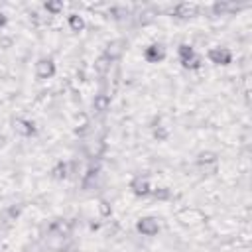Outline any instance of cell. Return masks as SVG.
I'll return each instance as SVG.
<instances>
[{
  "mask_svg": "<svg viewBox=\"0 0 252 252\" xmlns=\"http://www.w3.org/2000/svg\"><path fill=\"white\" fill-rule=\"evenodd\" d=\"M55 73H57V67H55V61H53L51 57H41V59H37V63H35V77H37L39 81H47V79H51Z\"/></svg>",
  "mask_w": 252,
  "mask_h": 252,
  "instance_id": "2",
  "label": "cell"
},
{
  "mask_svg": "<svg viewBox=\"0 0 252 252\" xmlns=\"http://www.w3.org/2000/svg\"><path fill=\"white\" fill-rule=\"evenodd\" d=\"M165 47L161 45V43H150L146 49H144V59L148 61V63H161L163 59H165Z\"/></svg>",
  "mask_w": 252,
  "mask_h": 252,
  "instance_id": "5",
  "label": "cell"
},
{
  "mask_svg": "<svg viewBox=\"0 0 252 252\" xmlns=\"http://www.w3.org/2000/svg\"><path fill=\"white\" fill-rule=\"evenodd\" d=\"M14 132L20 134L22 138H32L35 134V124L28 118H16L14 120Z\"/></svg>",
  "mask_w": 252,
  "mask_h": 252,
  "instance_id": "6",
  "label": "cell"
},
{
  "mask_svg": "<svg viewBox=\"0 0 252 252\" xmlns=\"http://www.w3.org/2000/svg\"><path fill=\"white\" fill-rule=\"evenodd\" d=\"M67 173H69V167H67L65 161H57V163L53 165V169H51V177L57 179V181L67 179Z\"/></svg>",
  "mask_w": 252,
  "mask_h": 252,
  "instance_id": "11",
  "label": "cell"
},
{
  "mask_svg": "<svg viewBox=\"0 0 252 252\" xmlns=\"http://www.w3.org/2000/svg\"><path fill=\"white\" fill-rule=\"evenodd\" d=\"M110 57L108 55H102V57H98V61H96V69L100 71V73H104L106 69H108V65H110Z\"/></svg>",
  "mask_w": 252,
  "mask_h": 252,
  "instance_id": "18",
  "label": "cell"
},
{
  "mask_svg": "<svg viewBox=\"0 0 252 252\" xmlns=\"http://www.w3.org/2000/svg\"><path fill=\"white\" fill-rule=\"evenodd\" d=\"M217 161H219V156L213 150H203V152L197 154V163L199 165H211V163H217Z\"/></svg>",
  "mask_w": 252,
  "mask_h": 252,
  "instance_id": "8",
  "label": "cell"
},
{
  "mask_svg": "<svg viewBox=\"0 0 252 252\" xmlns=\"http://www.w3.org/2000/svg\"><path fill=\"white\" fill-rule=\"evenodd\" d=\"M108 108H110V96L104 94V93L94 94V98H93V110L98 112V114H104V112H108Z\"/></svg>",
  "mask_w": 252,
  "mask_h": 252,
  "instance_id": "7",
  "label": "cell"
},
{
  "mask_svg": "<svg viewBox=\"0 0 252 252\" xmlns=\"http://www.w3.org/2000/svg\"><path fill=\"white\" fill-rule=\"evenodd\" d=\"M207 59L213 63V65H219V67H226L232 63V51L224 45H215L207 51Z\"/></svg>",
  "mask_w": 252,
  "mask_h": 252,
  "instance_id": "1",
  "label": "cell"
},
{
  "mask_svg": "<svg viewBox=\"0 0 252 252\" xmlns=\"http://www.w3.org/2000/svg\"><path fill=\"white\" fill-rule=\"evenodd\" d=\"M130 191L136 195V197H148L152 193V183L146 175H134L130 179Z\"/></svg>",
  "mask_w": 252,
  "mask_h": 252,
  "instance_id": "4",
  "label": "cell"
},
{
  "mask_svg": "<svg viewBox=\"0 0 252 252\" xmlns=\"http://www.w3.org/2000/svg\"><path fill=\"white\" fill-rule=\"evenodd\" d=\"M136 230L142 236H156L159 232V222L156 217H140L136 220Z\"/></svg>",
  "mask_w": 252,
  "mask_h": 252,
  "instance_id": "3",
  "label": "cell"
},
{
  "mask_svg": "<svg viewBox=\"0 0 252 252\" xmlns=\"http://www.w3.org/2000/svg\"><path fill=\"white\" fill-rule=\"evenodd\" d=\"M43 8H45L49 14L57 16V14L63 12V2H59V0H45V2H43Z\"/></svg>",
  "mask_w": 252,
  "mask_h": 252,
  "instance_id": "14",
  "label": "cell"
},
{
  "mask_svg": "<svg viewBox=\"0 0 252 252\" xmlns=\"http://www.w3.org/2000/svg\"><path fill=\"white\" fill-rule=\"evenodd\" d=\"M96 209H98L100 217H110V215H112V207H110V203H108L106 199H98Z\"/></svg>",
  "mask_w": 252,
  "mask_h": 252,
  "instance_id": "16",
  "label": "cell"
},
{
  "mask_svg": "<svg viewBox=\"0 0 252 252\" xmlns=\"http://www.w3.org/2000/svg\"><path fill=\"white\" fill-rule=\"evenodd\" d=\"M67 24H69V30H71V32H75V33H79V32H83V30H85V18H83V16H79V14H69Z\"/></svg>",
  "mask_w": 252,
  "mask_h": 252,
  "instance_id": "9",
  "label": "cell"
},
{
  "mask_svg": "<svg viewBox=\"0 0 252 252\" xmlns=\"http://www.w3.org/2000/svg\"><path fill=\"white\" fill-rule=\"evenodd\" d=\"M201 65H203V57L199 53H195L187 61H181V67L183 69H189V71H197V69H201Z\"/></svg>",
  "mask_w": 252,
  "mask_h": 252,
  "instance_id": "12",
  "label": "cell"
},
{
  "mask_svg": "<svg viewBox=\"0 0 252 252\" xmlns=\"http://www.w3.org/2000/svg\"><path fill=\"white\" fill-rule=\"evenodd\" d=\"M197 51H195V47L193 45H189V43H181L179 47H177V55H179V61H187L189 57H193Z\"/></svg>",
  "mask_w": 252,
  "mask_h": 252,
  "instance_id": "13",
  "label": "cell"
},
{
  "mask_svg": "<svg viewBox=\"0 0 252 252\" xmlns=\"http://www.w3.org/2000/svg\"><path fill=\"white\" fill-rule=\"evenodd\" d=\"M195 6L193 4H189V2H181V4H177L175 6V16L177 18H191L193 14H195Z\"/></svg>",
  "mask_w": 252,
  "mask_h": 252,
  "instance_id": "10",
  "label": "cell"
},
{
  "mask_svg": "<svg viewBox=\"0 0 252 252\" xmlns=\"http://www.w3.org/2000/svg\"><path fill=\"white\" fill-rule=\"evenodd\" d=\"M167 136H169V130H167L165 126H158V128L154 130V138H156L158 142H165Z\"/></svg>",
  "mask_w": 252,
  "mask_h": 252,
  "instance_id": "17",
  "label": "cell"
},
{
  "mask_svg": "<svg viewBox=\"0 0 252 252\" xmlns=\"http://www.w3.org/2000/svg\"><path fill=\"white\" fill-rule=\"evenodd\" d=\"M6 22H8V20H6V16H4L2 12H0V30H2L4 26H6Z\"/></svg>",
  "mask_w": 252,
  "mask_h": 252,
  "instance_id": "19",
  "label": "cell"
},
{
  "mask_svg": "<svg viewBox=\"0 0 252 252\" xmlns=\"http://www.w3.org/2000/svg\"><path fill=\"white\" fill-rule=\"evenodd\" d=\"M150 195L154 199H158V201H167L169 199V189L167 187H156V189H152Z\"/></svg>",
  "mask_w": 252,
  "mask_h": 252,
  "instance_id": "15",
  "label": "cell"
}]
</instances>
